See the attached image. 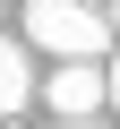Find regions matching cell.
<instances>
[{
	"mask_svg": "<svg viewBox=\"0 0 120 129\" xmlns=\"http://www.w3.org/2000/svg\"><path fill=\"white\" fill-rule=\"evenodd\" d=\"M51 129H94V120H51Z\"/></svg>",
	"mask_w": 120,
	"mask_h": 129,
	"instance_id": "obj_6",
	"label": "cell"
},
{
	"mask_svg": "<svg viewBox=\"0 0 120 129\" xmlns=\"http://www.w3.org/2000/svg\"><path fill=\"white\" fill-rule=\"evenodd\" d=\"M26 43L60 52V60H103L111 52V26L94 0H26Z\"/></svg>",
	"mask_w": 120,
	"mask_h": 129,
	"instance_id": "obj_1",
	"label": "cell"
},
{
	"mask_svg": "<svg viewBox=\"0 0 120 129\" xmlns=\"http://www.w3.org/2000/svg\"><path fill=\"white\" fill-rule=\"evenodd\" d=\"M103 103L120 112V60H103Z\"/></svg>",
	"mask_w": 120,
	"mask_h": 129,
	"instance_id": "obj_4",
	"label": "cell"
},
{
	"mask_svg": "<svg viewBox=\"0 0 120 129\" xmlns=\"http://www.w3.org/2000/svg\"><path fill=\"white\" fill-rule=\"evenodd\" d=\"M34 103V69H26V43L0 35V112H26Z\"/></svg>",
	"mask_w": 120,
	"mask_h": 129,
	"instance_id": "obj_3",
	"label": "cell"
},
{
	"mask_svg": "<svg viewBox=\"0 0 120 129\" xmlns=\"http://www.w3.org/2000/svg\"><path fill=\"white\" fill-rule=\"evenodd\" d=\"M43 103H51L60 120H94V112H103V60H60L51 86H43Z\"/></svg>",
	"mask_w": 120,
	"mask_h": 129,
	"instance_id": "obj_2",
	"label": "cell"
},
{
	"mask_svg": "<svg viewBox=\"0 0 120 129\" xmlns=\"http://www.w3.org/2000/svg\"><path fill=\"white\" fill-rule=\"evenodd\" d=\"M103 26H111V35H120V0H111V9H103Z\"/></svg>",
	"mask_w": 120,
	"mask_h": 129,
	"instance_id": "obj_5",
	"label": "cell"
}]
</instances>
